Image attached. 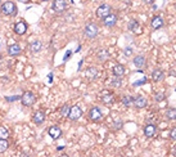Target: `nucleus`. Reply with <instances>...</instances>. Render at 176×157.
I'll return each instance as SVG.
<instances>
[{
    "mask_svg": "<svg viewBox=\"0 0 176 157\" xmlns=\"http://www.w3.org/2000/svg\"><path fill=\"white\" fill-rule=\"evenodd\" d=\"M134 65H135V67L139 68V70L144 68V67H145V65H147L145 57H144V56H136L135 58H134Z\"/></svg>",
    "mask_w": 176,
    "mask_h": 157,
    "instance_id": "9b49d317",
    "label": "nucleus"
},
{
    "mask_svg": "<svg viewBox=\"0 0 176 157\" xmlns=\"http://www.w3.org/2000/svg\"><path fill=\"white\" fill-rule=\"evenodd\" d=\"M86 76H88L89 80H95V79L98 77V70H97L95 67H90V68H88V71H86Z\"/></svg>",
    "mask_w": 176,
    "mask_h": 157,
    "instance_id": "6ab92c4d",
    "label": "nucleus"
},
{
    "mask_svg": "<svg viewBox=\"0 0 176 157\" xmlns=\"http://www.w3.org/2000/svg\"><path fill=\"white\" fill-rule=\"evenodd\" d=\"M0 9H2V12L7 16H16V13H17V8L13 2H5Z\"/></svg>",
    "mask_w": 176,
    "mask_h": 157,
    "instance_id": "f257e3e1",
    "label": "nucleus"
},
{
    "mask_svg": "<svg viewBox=\"0 0 176 157\" xmlns=\"http://www.w3.org/2000/svg\"><path fill=\"white\" fill-rule=\"evenodd\" d=\"M132 101H134V98H131L130 96H126V97H123V98H122V103L125 104V106H127V107L132 103Z\"/></svg>",
    "mask_w": 176,
    "mask_h": 157,
    "instance_id": "cd10ccee",
    "label": "nucleus"
},
{
    "mask_svg": "<svg viewBox=\"0 0 176 157\" xmlns=\"http://www.w3.org/2000/svg\"><path fill=\"white\" fill-rule=\"evenodd\" d=\"M9 144H8V140L7 139H0V153H3L8 150Z\"/></svg>",
    "mask_w": 176,
    "mask_h": 157,
    "instance_id": "393cba45",
    "label": "nucleus"
},
{
    "mask_svg": "<svg viewBox=\"0 0 176 157\" xmlns=\"http://www.w3.org/2000/svg\"><path fill=\"white\" fill-rule=\"evenodd\" d=\"M100 98H102L103 103H111V102L115 101V97H113V94L109 93V91H103Z\"/></svg>",
    "mask_w": 176,
    "mask_h": 157,
    "instance_id": "a211bd4d",
    "label": "nucleus"
},
{
    "mask_svg": "<svg viewBox=\"0 0 176 157\" xmlns=\"http://www.w3.org/2000/svg\"><path fill=\"white\" fill-rule=\"evenodd\" d=\"M112 85L116 86V88L121 86V80H113V81H112Z\"/></svg>",
    "mask_w": 176,
    "mask_h": 157,
    "instance_id": "7c9ffc66",
    "label": "nucleus"
},
{
    "mask_svg": "<svg viewBox=\"0 0 176 157\" xmlns=\"http://www.w3.org/2000/svg\"><path fill=\"white\" fill-rule=\"evenodd\" d=\"M98 32H99V28H98V26L95 23H88L86 25V27H85V35H86L88 39L97 37Z\"/></svg>",
    "mask_w": 176,
    "mask_h": 157,
    "instance_id": "f03ea898",
    "label": "nucleus"
},
{
    "mask_svg": "<svg viewBox=\"0 0 176 157\" xmlns=\"http://www.w3.org/2000/svg\"><path fill=\"white\" fill-rule=\"evenodd\" d=\"M138 27H139V22L136 19H131L130 22H129V26H127V28L131 31V32H134V31H136L138 30Z\"/></svg>",
    "mask_w": 176,
    "mask_h": 157,
    "instance_id": "5701e85b",
    "label": "nucleus"
},
{
    "mask_svg": "<svg viewBox=\"0 0 176 157\" xmlns=\"http://www.w3.org/2000/svg\"><path fill=\"white\" fill-rule=\"evenodd\" d=\"M48 133H49V135H50V137L53 138L54 140L59 139L60 135H62V130H60V128H58V126H50L49 130H48Z\"/></svg>",
    "mask_w": 176,
    "mask_h": 157,
    "instance_id": "f8f14e48",
    "label": "nucleus"
},
{
    "mask_svg": "<svg viewBox=\"0 0 176 157\" xmlns=\"http://www.w3.org/2000/svg\"><path fill=\"white\" fill-rule=\"evenodd\" d=\"M163 19L159 17V16H156L153 19H152V22H150V26H152V28H154V30H158V28H161V27H163Z\"/></svg>",
    "mask_w": 176,
    "mask_h": 157,
    "instance_id": "2eb2a0df",
    "label": "nucleus"
},
{
    "mask_svg": "<svg viewBox=\"0 0 176 157\" xmlns=\"http://www.w3.org/2000/svg\"><path fill=\"white\" fill-rule=\"evenodd\" d=\"M163 77H164V74H163L162 70H154V71L152 72V79H153L154 82L161 81Z\"/></svg>",
    "mask_w": 176,
    "mask_h": 157,
    "instance_id": "f3484780",
    "label": "nucleus"
},
{
    "mask_svg": "<svg viewBox=\"0 0 176 157\" xmlns=\"http://www.w3.org/2000/svg\"><path fill=\"white\" fill-rule=\"evenodd\" d=\"M18 2H21V3H28L30 0H18Z\"/></svg>",
    "mask_w": 176,
    "mask_h": 157,
    "instance_id": "72a5a7b5",
    "label": "nucleus"
},
{
    "mask_svg": "<svg viewBox=\"0 0 176 157\" xmlns=\"http://www.w3.org/2000/svg\"><path fill=\"white\" fill-rule=\"evenodd\" d=\"M41 48H43V44H41V41H34V43L30 45V50L32 52V53H37V52L41 50Z\"/></svg>",
    "mask_w": 176,
    "mask_h": 157,
    "instance_id": "412c9836",
    "label": "nucleus"
},
{
    "mask_svg": "<svg viewBox=\"0 0 176 157\" xmlns=\"http://www.w3.org/2000/svg\"><path fill=\"white\" fill-rule=\"evenodd\" d=\"M170 137H171V139L176 140V126L171 129V131H170Z\"/></svg>",
    "mask_w": 176,
    "mask_h": 157,
    "instance_id": "c85d7f7f",
    "label": "nucleus"
},
{
    "mask_svg": "<svg viewBox=\"0 0 176 157\" xmlns=\"http://www.w3.org/2000/svg\"><path fill=\"white\" fill-rule=\"evenodd\" d=\"M111 13V7L108 4H103L97 9V16L99 18H104L106 16H108Z\"/></svg>",
    "mask_w": 176,
    "mask_h": 157,
    "instance_id": "6e6552de",
    "label": "nucleus"
},
{
    "mask_svg": "<svg viewBox=\"0 0 176 157\" xmlns=\"http://www.w3.org/2000/svg\"><path fill=\"white\" fill-rule=\"evenodd\" d=\"M51 7H53V10H55L58 13H62L67 9V2L66 0H54Z\"/></svg>",
    "mask_w": 176,
    "mask_h": 157,
    "instance_id": "423d86ee",
    "label": "nucleus"
},
{
    "mask_svg": "<svg viewBox=\"0 0 176 157\" xmlns=\"http://www.w3.org/2000/svg\"><path fill=\"white\" fill-rule=\"evenodd\" d=\"M157 133V126L154 124H148L145 128H144V134H145L147 138H152L154 137Z\"/></svg>",
    "mask_w": 176,
    "mask_h": 157,
    "instance_id": "1a4fd4ad",
    "label": "nucleus"
},
{
    "mask_svg": "<svg viewBox=\"0 0 176 157\" xmlns=\"http://www.w3.org/2000/svg\"><path fill=\"white\" fill-rule=\"evenodd\" d=\"M21 101H22L23 106H32L35 103V94L32 91H25L21 97Z\"/></svg>",
    "mask_w": 176,
    "mask_h": 157,
    "instance_id": "20e7f679",
    "label": "nucleus"
},
{
    "mask_svg": "<svg viewBox=\"0 0 176 157\" xmlns=\"http://www.w3.org/2000/svg\"><path fill=\"white\" fill-rule=\"evenodd\" d=\"M102 19H103V25L107 26V27H113L117 23V16L115 13H109L108 16H106Z\"/></svg>",
    "mask_w": 176,
    "mask_h": 157,
    "instance_id": "0eeeda50",
    "label": "nucleus"
},
{
    "mask_svg": "<svg viewBox=\"0 0 176 157\" xmlns=\"http://www.w3.org/2000/svg\"><path fill=\"white\" fill-rule=\"evenodd\" d=\"M26 31H27V26L25 22H17L14 25V32L17 35H23Z\"/></svg>",
    "mask_w": 176,
    "mask_h": 157,
    "instance_id": "ddd939ff",
    "label": "nucleus"
},
{
    "mask_svg": "<svg viewBox=\"0 0 176 157\" xmlns=\"http://www.w3.org/2000/svg\"><path fill=\"white\" fill-rule=\"evenodd\" d=\"M82 116V110L78 107V106H72L69 108V112H68V119L71 121H77L80 117Z\"/></svg>",
    "mask_w": 176,
    "mask_h": 157,
    "instance_id": "7ed1b4c3",
    "label": "nucleus"
},
{
    "mask_svg": "<svg viewBox=\"0 0 176 157\" xmlns=\"http://www.w3.org/2000/svg\"><path fill=\"white\" fill-rule=\"evenodd\" d=\"M8 137H9V131L4 126H0V139H7Z\"/></svg>",
    "mask_w": 176,
    "mask_h": 157,
    "instance_id": "bb28decb",
    "label": "nucleus"
},
{
    "mask_svg": "<svg viewBox=\"0 0 176 157\" xmlns=\"http://www.w3.org/2000/svg\"><path fill=\"white\" fill-rule=\"evenodd\" d=\"M64 147H63V145H59V147H58V151H62V150H63Z\"/></svg>",
    "mask_w": 176,
    "mask_h": 157,
    "instance_id": "f704fd0d",
    "label": "nucleus"
},
{
    "mask_svg": "<svg viewBox=\"0 0 176 157\" xmlns=\"http://www.w3.org/2000/svg\"><path fill=\"white\" fill-rule=\"evenodd\" d=\"M130 54H131V49H130V48H127V49H126V56L129 57Z\"/></svg>",
    "mask_w": 176,
    "mask_h": 157,
    "instance_id": "473e14b6",
    "label": "nucleus"
},
{
    "mask_svg": "<svg viewBox=\"0 0 176 157\" xmlns=\"http://www.w3.org/2000/svg\"><path fill=\"white\" fill-rule=\"evenodd\" d=\"M8 53L9 56H12V57H16L21 53V47L18 44H12V45H9L8 48Z\"/></svg>",
    "mask_w": 176,
    "mask_h": 157,
    "instance_id": "dca6fc26",
    "label": "nucleus"
},
{
    "mask_svg": "<svg viewBox=\"0 0 176 157\" xmlns=\"http://www.w3.org/2000/svg\"><path fill=\"white\" fill-rule=\"evenodd\" d=\"M132 103L135 104V107H136V108H144V107H147L148 101H147L145 97H143V96H136L135 99L132 101Z\"/></svg>",
    "mask_w": 176,
    "mask_h": 157,
    "instance_id": "9d476101",
    "label": "nucleus"
},
{
    "mask_svg": "<svg viewBox=\"0 0 176 157\" xmlns=\"http://www.w3.org/2000/svg\"><path fill=\"white\" fill-rule=\"evenodd\" d=\"M166 117L169 120H176V108H169L166 112Z\"/></svg>",
    "mask_w": 176,
    "mask_h": 157,
    "instance_id": "b1692460",
    "label": "nucleus"
},
{
    "mask_svg": "<svg viewBox=\"0 0 176 157\" xmlns=\"http://www.w3.org/2000/svg\"><path fill=\"white\" fill-rule=\"evenodd\" d=\"M144 3H145V4H153L154 0H144Z\"/></svg>",
    "mask_w": 176,
    "mask_h": 157,
    "instance_id": "2f4dec72",
    "label": "nucleus"
},
{
    "mask_svg": "<svg viewBox=\"0 0 176 157\" xmlns=\"http://www.w3.org/2000/svg\"><path fill=\"white\" fill-rule=\"evenodd\" d=\"M109 58V54L107 50H99L98 52V61L99 62H106Z\"/></svg>",
    "mask_w": 176,
    "mask_h": 157,
    "instance_id": "4be33fe9",
    "label": "nucleus"
},
{
    "mask_svg": "<svg viewBox=\"0 0 176 157\" xmlns=\"http://www.w3.org/2000/svg\"><path fill=\"white\" fill-rule=\"evenodd\" d=\"M32 121L37 125L40 124H43L45 121V112L44 111H37L35 115H34V117H32Z\"/></svg>",
    "mask_w": 176,
    "mask_h": 157,
    "instance_id": "4468645a",
    "label": "nucleus"
},
{
    "mask_svg": "<svg viewBox=\"0 0 176 157\" xmlns=\"http://www.w3.org/2000/svg\"><path fill=\"white\" fill-rule=\"evenodd\" d=\"M163 98H164V94L163 93H158V94H156V98H154V99H156V102H161Z\"/></svg>",
    "mask_w": 176,
    "mask_h": 157,
    "instance_id": "c756f323",
    "label": "nucleus"
},
{
    "mask_svg": "<svg viewBox=\"0 0 176 157\" xmlns=\"http://www.w3.org/2000/svg\"><path fill=\"white\" fill-rule=\"evenodd\" d=\"M69 108H71L69 106H67V104H64V106L59 110V113H60L63 117H67V116H68V112H69Z\"/></svg>",
    "mask_w": 176,
    "mask_h": 157,
    "instance_id": "a878e982",
    "label": "nucleus"
},
{
    "mask_svg": "<svg viewBox=\"0 0 176 157\" xmlns=\"http://www.w3.org/2000/svg\"><path fill=\"white\" fill-rule=\"evenodd\" d=\"M0 43H2V41H0Z\"/></svg>",
    "mask_w": 176,
    "mask_h": 157,
    "instance_id": "e433bc0d",
    "label": "nucleus"
},
{
    "mask_svg": "<svg viewBox=\"0 0 176 157\" xmlns=\"http://www.w3.org/2000/svg\"><path fill=\"white\" fill-rule=\"evenodd\" d=\"M113 74H115L117 77H121L125 75V67H123L122 65H116L115 67H113Z\"/></svg>",
    "mask_w": 176,
    "mask_h": 157,
    "instance_id": "aec40b11",
    "label": "nucleus"
},
{
    "mask_svg": "<svg viewBox=\"0 0 176 157\" xmlns=\"http://www.w3.org/2000/svg\"><path fill=\"white\" fill-rule=\"evenodd\" d=\"M102 117H103V113H102L100 108H98V107H93V108L89 110V119H90L91 121H94V122L100 121Z\"/></svg>",
    "mask_w": 176,
    "mask_h": 157,
    "instance_id": "39448f33",
    "label": "nucleus"
},
{
    "mask_svg": "<svg viewBox=\"0 0 176 157\" xmlns=\"http://www.w3.org/2000/svg\"><path fill=\"white\" fill-rule=\"evenodd\" d=\"M44 2H48V0H44Z\"/></svg>",
    "mask_w": 176,
    "mask_h": 157,
    "instance_id": "c9c22d12",
    "label": "nucleus"
}]
</instances>
